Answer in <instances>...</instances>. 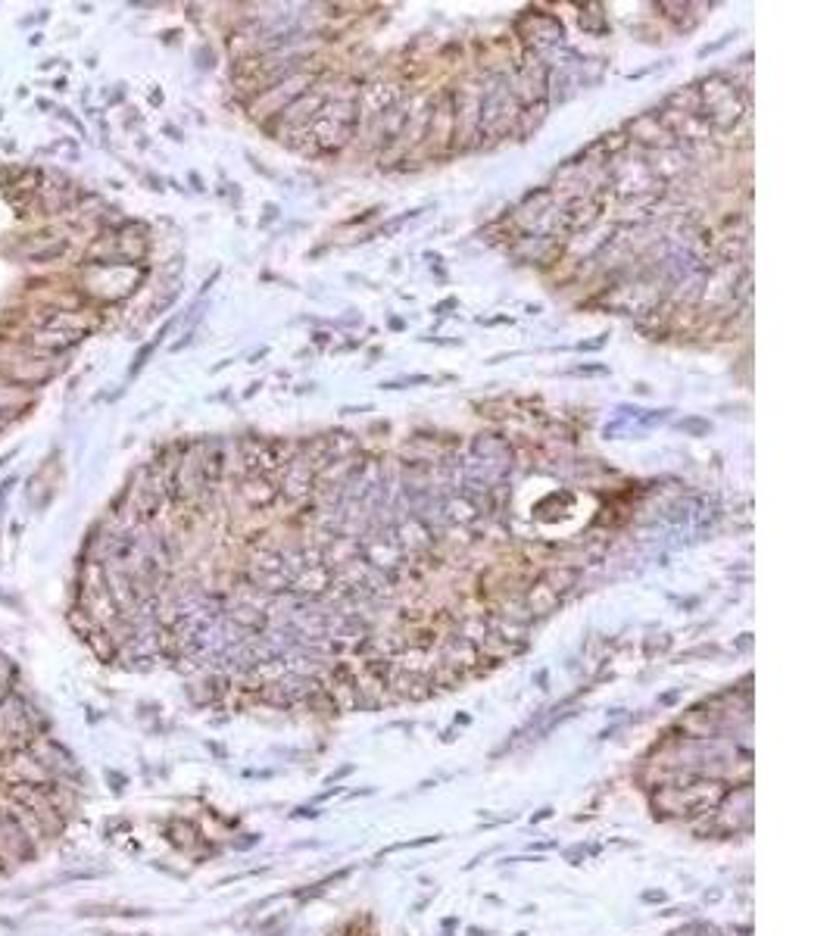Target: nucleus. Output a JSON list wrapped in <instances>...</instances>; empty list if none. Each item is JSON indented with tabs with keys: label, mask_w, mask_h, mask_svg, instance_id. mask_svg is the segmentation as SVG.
<instances>
[{
	"label": "nucleus",
	"mask_w": 833,
	"mask_h": 936,
	"mask_svg": "<svg viewBox=\"0 0 833 936\" xmlns=\"http://www.w3.org/2000/svg\"><path fill=\"white\" fill-rule=\"evenodd\" d=\"M141 269L119 263V266H82L78 278H82V288L88 294H94L97 300H122L132 294L141 284Z\"/></svg>",
	"instance_id": "obj_2"
},
{
	"label": "nucleus",
	"mask_w": 833,
	"mask_h": 936,
	"mask_svg": "<svg viewBox=\"0 0 833 936\" xmlns=\"http://www.w3.org/2000/svg\"><path fill=\"white\" fill-rule=\"evenodd\" d=\"M7 693H10V690H7V687H0V699H4V696H7Z\"/></svg>",
	"instance_id": "obj_9"
},
{
	"label": "nucleus",
	"mask_w": 833,
	"mask_h": 936,
	"mask_svg": "<svg viewBox=\"0 0 833 936\" xmlns=\"http://www.w3.org/2000/svg\"><path fill=\"white\" fill-rule=\"evenodd\" d=\"M47 731H50L47 715L29 696L10 690L0 699V740H4V749L32 746L35 740L47 737Z\"/></svg>",
	"instance_id": "obj_1"
},
{
	"label": "nucleus",
	"mask_w": 833,
	"mask_h": 936,
	"mask_svg": "<svg viewBox=\"0 0 833 936\" xmlns=\"http://www.w3.org/2000/svg\"><path fill=\"white\" fill-rule=\"evenodd\" d=\"M19 681V668H16V662L7 656V653H0V687H7V690H13V684Z\"/></svg>",
	"instance_id": "obj_8"
},
{
	"label": "nucleus",
	"mask_w": 833,
	"mask_h": 936,
	"mask_svg": "<svg viewBox=\"0 0 833 936\" xmlns=\"http://www.w3.org/2000/svg\"><path fill=\"white\" fill-rule=\"evenodd\" d=\"M41 846L29 837V830L22 827V821L10 812V805L0 799V862H7L10 868H22L38 862Z\"/></svg>",
	"instance_id": "obj_3"
},
{
	"label": "nucleus",
	"mask_w": 833,
	"mask_h": 936,
	"mask_svg": "<svg viewBox=\"0 0 833 936\" xmlns=\"http://www.w3.org/2000/svg\"><path fill=\"white\" fill-rule=\"evenodd\" d=\"M32 749H35V756L41 759V765L50 771V777L60 780V784H69L72 777L82 774V765H78V759L72 756V752H69L60 740L50 737V734L41 737V740H35Z\"/></svg>",
	"instance_id": "obj_4"
},
{
	"label": "nucleus",
	"mask_w": 833,
	"mask_h": 936,
	"mask_svg": "<svg viewBox=\"0 0 833 936\" xmlns=\"http://www.w3.org/2000/svg\"><path fill=\"white\" fill-rule=\"evenodd\" d=\"M556 606H559V593H556L550 584H537V587L528 593V609H531L534 615H550Z\"/></svg>",
	"instance_id": "obj_7"
},
{
	"label": "nucleus",
	"mask_w": 833,
	"mask_h": 936,
	"mask_svg": "<svg viewBox=\"0 0 833 936\" xmlns=\"http://www.w3.org/2000/svg\"><path fill=\"white\" fill-rule=\"evenodd\" d=\"M57 375V369L44 359H22V356H4L0 359V378L13 387H38Z\"/></svg>",
	"instance_id": "obj_5"
},
{
	"label": "nucleus",
	"mask_w": 833,
	"mask_h": 936,
	"mask_svg": "<svg viewBox=\"0 0 833 936\" xmlns=\"http://www.w3.org/2000/svg\"><path fill=\"white\" fill-rule=\"evenodd\" d=\"M66 253H69V238H63V234H54V238L44 241V247L25 250V259L35 263V266H50V263H60Z\"/></svg>",
	"instance_id": "obj_6"
}]
</instances>
